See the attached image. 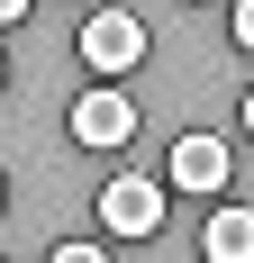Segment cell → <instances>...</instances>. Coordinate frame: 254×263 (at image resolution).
I'll list each match as a JSON object with an SVG mask.
<instances>
[{"mask_svg": "<svg viewBox=\"0 0 254 263\" xmlns=\"http://www.w3.org/2000/svg\"><path fill=\"white\" fill-rule=\"evenodd\" d=\"M73 46L91 73H136V54H146V27H136V9H91V18L73 27Z\"/></svg>", "mask_w": 254, "mask_h": 263, "instance_id": "cell-1", "label": "cell"}, {"mask_svg": "<svg viewBox=\"0 0 254 263\" xmlns=\"http://www.w3.org/2000/svg\"><path fill=\"white\" fill-rule=\"evenodd\" d=\"M127 136H136V100H127V91H82L73 100V145H91V155H118Z\"/></svg>", "mask_w": 254, "mask_h": 263, "instance_id": "cell-2", "label": "cell"}, {"mask_svg": "<svg viewBox=\"0 0 254 263\" xmlns=\"http://www.w3.org/2000/svg\"><path fill=\"white\" fill-rule=\"evenodd\" d=\"M100 227H109V236H154V227H164V182L118 173V182L100 191Z\"/></svg>", "mask_w": 254, "mask_h": 263, "instance_id": "cell-3", "label": "cell"}, {"mask_svg": "<svg viewBox=\"0 0 254 263\" xmlns=\"http://www.w3.org/2000/svg\"><path fill=\"white\" fill-rule=\"evenodd\" d=\"M164 173H173V191H227L236 145H227V136H209V127H191V136L173 145V163H164Z\"/></svg>", "mask_w": 254, "mask_h": 263, "instance_id": "cell-4", "label": "cell"}, {"mask_svg": "<svg viewBox=\"0 0 254 263\" xmlns=\"http://www.w3.org/2000/svg\"><path fill=\"white\" fill-rule=\"evenodd\" d=\"M200 254H209V263H254V218H245V209H218V218L200 227Z\"/></svg>", "mask_w": 254, "mask_h": 263, "instance_id": "cell-5", "label": "cell"}, {"mask_svg": "<svg viewBox=\"0 0 254 263\" xmlns=\"http://www.w3.org/2000/svg\"><path fill=\"white\" fill-rule=\"evenodd\" d=\"M46 263H109V254H100V245H55Z\"/></svg>", "mask_w": 254, "mask_h": 263, "instance_id": "cell-6", "label": "cell"}, {"mask_svg": "<svg viewBox=\"0 0 254 263\" xmlns=\"http://www.w3.org/2000/svg\"><path fill=\"white\" fill-rule=\"evenodd\" d=\"M19 18H27V0H0V27H19Z\"/></svg>", "mask_w": 254, "mask_h": 263, "instance_id": "cell-7", "label": "cell"}, {"mask_svg": "<svg viewBox=\"0 0 254 263\" xmlns=\"http://www.w3.org/2000/svg\"><path fill=\"white\" fill-rule=\"evenodd\" d=\"M0 200H9V182H0Z\"/></svg>", "mask_w": 254, "mask_h": 263, "instance_id": "cell-8", "label": "cell"}]
</instances>
